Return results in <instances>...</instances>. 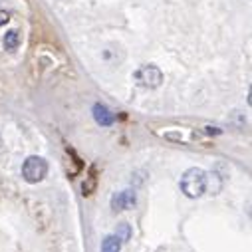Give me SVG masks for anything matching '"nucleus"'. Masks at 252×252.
<instances>
[{"label":"nucleus","instance_id":"2","mask_svg":"<svg viewBox=\"0 0 252 252\" xmlns=\"http://www.w3.org/2000/svg\"><path fill=\"white\" fill-rule=\"evenodd\" d=\"M46 173H48V163H46V159H42V157H38V155L28 157V159L24 161V165H22V175H24V179H26L28 183H38V181H42V179L46 177Z\"/></svg>","mask_w":252,"mask_h":252},{"label":"nucleus","instance_id":"6","mask_svg":"<svg viewBox=\"0 0 252 252\" xmlns=\"http://www.w3.org/2000/svg\"><path fill=\"white\" fill-rule=\"evenodd\" d=\"M119 248H121V238L117 234L105 236L101 242V252H119Z\"/></svg>","mask_w":252,"mask_h":252},{"label":"nucleus","instance_id":"4","mask_svg":"<svg viewBox=\"0 0 252 252\" xmlns=\"http://www.w3.org/2000/svg\"><path fill=\"white\" fill-rule=\"evenodd\" d=\"M133 207H135V193L133 191H123V193L115 195L111 201V209L115 213L125 211V209H133Z\"/></svg>","mask_w":252,"mask_h":252},{"label":"nucleus","instance_id":"5","mask_svg":"<svg viewBox=\"0 0 252 252\" xmlns=\"http://www.w3.org/2000/svg\"><path fill=\"white\" fill-rule=\"evenodd\" d=\"M94 117H95V121L99 123V125H103V127H107V125H111L113 121H115V115L107 109V105H103V103H95L94 105Z\"/></svg>","mask_w":252,"mask_h":252},{"label":"nucleus","instance_id":"3","mask_svg":"<svg viewBox=\"0 0 252 252\" xmlns=\"http://www.w3.org/2000/svg\"><path fill=\"white\" fill-rule=\"evenodd\" d=\"M135 80H137V84L141 88L155 90V88H159L163 84V72L157 66L149 64V66H143V68H139L135 72Z\"/></svg>","mask_w":252,"mask_h":252},{"label":"nucleus","instance_id":"1","mask_svg":"<svg viewBox=\"0 0 252 252\" xmlns=\"http://www.w3.org/2000/svg\"><path fill=\"white\" fill-rule=\"evenodd\" d=\"M207 189V173L203 169H189L185 171V175L181 177V191L189 197V199H199Z\"/></svg>","mask_w":252,"mask_h":252},{"label":"nucleus","instance_id":"7","mask_svg":"<svg viewBox=\"0 0 252 252\" xmlns=\"http://www.w3.org/2000/svg\"><path fill=\"white\" fill-rule=\"evenodd\" d=\"M18 44H20V34H18L16 30L6 32V38H4V48H6L8 52H14V50L18 48Z\"/></svg>","mask_w":252,"mask_h":252},{"label":"nucleus","instance_id":"10","mask_svg":"<svg viewBox=\"0 0 252 252\" xmlns=\"http://www.w3.org/2000/svg\"><path fill=\"white\" fill-rule=\"evenodd\" d=\"M0 145H2V139H0Z\"/></svg>","mask_w":252,"mask_h":252},{"label":"nucleus","instance_id":"8","mask_svg":"<svg viewBox=\"0 0 252 252\" xmlns=\"http://www.w3.org/2000/svg\"><path fill=\"white\" fill-rule=\"evenodd\" d=\"M117 236L121 238V242H127V240H129V224L121 222V224L117 226Z\"/></svg>","mask_w":252,"mask_h":252},{"label":"nucleus","instance_id":"9","mask_svg":"<svg viewBox=\"0 0 252 252\" xmlns=\"http://www.w3.org/2000/svg\"><path fill=\"white\" fill-rule=\"evenodd\" d=\"M8 20H10V14L4 12V10H0V26H4Z\"/></svg>","mask_w":252,"mask_h":252}]
</instances>
